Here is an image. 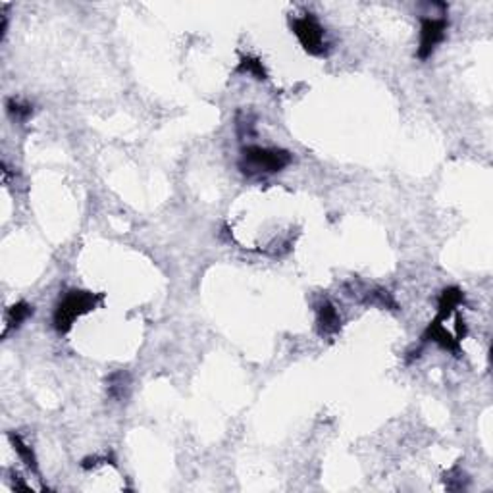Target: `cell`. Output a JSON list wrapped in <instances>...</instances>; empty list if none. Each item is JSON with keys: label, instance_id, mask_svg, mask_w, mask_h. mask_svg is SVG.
I'll use <instances>...</instances> for the list:
<instances>
[{"label": "cell", "instance_id": "cell-1", "mask_svg": "<svg viewBox=\"0 0 493 493\" xmlns=\"http://www.w3.org/2000/svg\"><path fill=\"white\" fill-rule=\"evenodd\" d=\"M100 299H102L100 293L78 290L68 291L66 297L60 301L56 310H54V329H56L58 334H68L79 316L91 312V310L97 307V303H99Z\"/></svg>", "mask_w": 493, "mask_h": 493}, {"label": "cell", "instance_id": "cell-2", "mask_svg": "<svg viewBox=\"0 0 493 493\" xmlns=\"http://www.w3.org/2000/svg\"><path fill=\"white\" fill-rule=\"evenodd\" d=\"M290 151L283 149H266V147H245L241 170L245 174H276L291 164Z\"/></svg>", "mask_w": 493, "mask_h": 493}, {"label": "cell", "instance_id": "cell-3", "mask_svg": "<svg viewBox=\"0 0 493 493\" xmlns=\"http://www.w3.org/2000/svg\"><path fill=\"white\" fill-rule=\"evenodd\" d=\"M291 29L310 56H326L328 54L329 45L326 43V31L312 14H304L301 18H295L291 21Z\"/></svg>", "mask_w": 493, "mask_h": 493}, {"label": "cell", "instance_id": "cell-4", "mask_svg": "<svg viewBox=\"0 0 493 493\" xmlns=\"http://www.w3.org/2000/svg\"><path fill=\"white\" fill-rule=\"evenodd\" d=\"M449 21L445 18H422L420 21V46L418 58L428 60L438 48L441 41L445 39Z\"/></svg>", "mask_w": 493, "mask_h": 493}, {"label": "cell", "instance_id": "cell-5", "mask_svg": "<svg viewBox=\"0 0 493 493\" xmlns=\"http://www.w3.org/2000/svg\"><path fill=\"white\" fill-rule=\"evenodd\" d=\"M443 320L441 318H435L434 322H430V326L426 328V332H424V336H422V339L424 341H434L438 343L441 349H445V351H451L453 355L459 356L460 355V345H459V339H455L451 334H449L447 329L443 328Z\"/></svg>", "mask_w": 493, "mask_h": 493}, {"label": "cell", "instance_id": "cell-6", "mask_svg": "<svg viewBox=\"0 0 493 493\" xmlns=\"http://www.w3.org/2000/svg\"><path fill=\"white\" fill-rule=\"evenodd\" d=\"M316 324H318L320 336H336L337 332H339V328H341L339 312H337L336 307L329 303V301H324V303L318 307Z\"/></svg>", "mask_w": 493, "mask_h": 493}, {"label": "cell", "instance_id": "cell-7", "mask_svg": "<svg viewBox=\"0 0 493 493\" xmlns=\"http://www.w3.org/2000/svg\"><path fill=\"white\" fill-rule=\"evenodd\" d=\"M129 386H132V378L127 372L120 370V372H114L106 378V391L112 397L114 401H124L129 395Z\"/></svg>", "mask_w": 493, "mask_h": 493}, {"label": "cell", "instance_id": "cell-8", "mask_svg": "<svg viewBox=\"0 0 493 493\" xmlns=\"http://www.w3.org/2000/svg\"><path fill=\"white\" fill-rule=\"evenodd\" d=\"M465 303V293L459 287H447L441 291L440 303H438V318L445 320L453 310H457Z\"/></svg>", "mask_w": 493, "mask_h": 493}, {"label": "cell", "instance_id": "cell-9", "mask_svg": "<svg viewBox=\"0 0 493 493\" xmlns=\"http://www.w3.org/2000/svg\"><path fill=\"white\" fill-rule=\"evenodd\" d=\"M33 314V307L31 304H27L26 301H20V303H16L12 307V309L8 310V316H6V329H4V336H6L8 332H12V329H18L21 326V324L26 322L29 316Z\"/></svg>", "mask_w": 493, "mask_h": 493}, {"label": "cell", "instance_id": "cell-10", "mask_svg": "<svg viewBox=\"0 0 493 493\" xmlns=\"http://www.w3.org/2000/svg\"><path fill=\"white\" fill-rule=\"evenodd\" d=\"M8 440L12 441L14 449H16V453L20 455V459L23 460V465H26L31 472H39V465H37V457H35L33 449L27 445L26 441L21 440L18 434H8Z\"/></svg>", "mask_w": 493, "mask_h": 493}, {"label": "cell", "instance_id": "cell-11", "mask_svg": "<svg viewBox=\"0 0 493 493\" xmlns=\"http://www.w3.org/2000/svg\"><path fill=\"white\" fill-rule=\"evenodd\" d=\"M235 72L247 73V75L258 79V81H266V79H268V73H266V70H264L263 62H260L258 58H255V56H243Z\"/></svg>", "mask_w": 493, "mask_h": 493}, {"label": "cell", "instance_id": "cell-12", "mask_svg": "<svg viewBox=\"0 0 493 493\" xmlns=\"http://www.w3.org/2000/svg\"><path fill=\"white\" fill-rule=\"evenodd\" d=\"M6 110L14 120H18V122H26V120L33 114V106L27 105V102H20V100H16V99H8Z\"/></svg>", "mask_w": 493, "mask_h": 493}]
</instances>
